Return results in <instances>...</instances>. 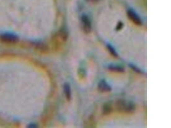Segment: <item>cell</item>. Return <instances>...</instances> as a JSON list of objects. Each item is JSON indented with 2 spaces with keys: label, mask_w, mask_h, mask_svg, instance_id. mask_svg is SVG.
I'll list each match as a JSON object with an SVG mask.
<instances>
[{
  "label": "cell",
  "mask_w": 171,
  "mask_h": 128,
  "mask_svg": "<svg viewBox=\"0 0 171 128\" xmlns=\"http://www.w3.org/2000/svg\"><path fill=\"white\" fill-rule=\"evenodd\" d=\"M113 104V108H114L116 111L120 113L131 114L136 110L134 103L127 100H118Z\"/></svg>",
  "instance_id": "1"
},
{
  "label": "cell",
  "mask_w": 171,
  "mask_h": 128,
  "mask_svg": "<svg viewBox=\"0 0 171 128\" xmlns=\"http://www.w3.org/2000/svg\"><path fill=\"white\" fill-rule=\"evenodd\" d=\"M81 26L83 31L86 34H89L92 30V24L90 18L86 15H82L81 18Z\"/></svg>",
  "instance_id": "2"
},
{
  "label": "cell",
  "mask_w": 171,
  "mask_h": 128,
  "mask_svg": "<svg viewBox=\"0 0 171 128\" xmlns=\"http://www.w3.org/2000/svg\"><path fill=\"white\" fill-rule=\"evenodd\" d=\"M0 39L3 42L6 43L14 44L18 42L19 41V37L15 34L6 32L1 35L0 36Z\"/></svg>",
  "instance_id": "3"
},
{
  "label": "cell",
  "mask_w": 171,
  "mask_h": 128,
  "mask_svg": "<svg viewBox=\"0 0 171 128\" xmlns=\"http://www.w3.org/2000/svg\"><path fill=\"white\" fill-rule=\"evenodd\" d=\"M127 15L129 19L136 25L140 26L142 24V20L140 16L133 9H128L127 11Z\"/></svg>",
  "instance_id": "4"
},
{
  "label": "cell",
  "mask_w": 171,
  "mask_h": 128,
  "mask_svg": "<svg viewBox=\"0 0 171 128\" xmlns=\"http://www.w3.org/2000/svg\"><path fill=\"white\" fill-rule=\"evenodd\" d=\"M98 89L102 92H109L112 91V87L105 80H102L99 83Z\"/></svg>",
  "instance_id": "5"
},
{
  "label": "cell",
  "mask_w": 171,
  "mask_h": 128,
  "mask_svg": "<svg viewBox=\"0 0 171 128\" xmlns=\"http://www.w3.org/2000/svg\"><path fill=\"white\" fill-rule=\"evenodd\" d=\"M113 110V103L109 101L103 104L102 107V112L103 115H108L112 113Z\"/></svg>",
  "instance_id": "6"
},
{
  "label": "cell",
  "mask_w": 171,
  "mask_h": 128,
  "mask_svg": "<svg viewBox=\"0 0 171 128\" xmlns=\"http://www.w3.org/2000/svg\"><path fill=\"white\" fill-rule=\"evenodd\" d=\"M108 69L110 71L117 73H123L125 71V68L122 66L114 64L109 65L108 66Z\"/></svg>",
  "instance_id": "7"
},
{
  "label": "cell",
  "mask_w": 171,
  "mask_h": 128,
  "mask_svg": "<svg viewBox=\"0 0 171 128\" xmlns=\"http://www.w3.org/2000/svg\"><path fill=\"white\" fill-rule=\"evenodd\" d=\"M64 92L67 100H70L72 97L71 88L68 83H66L64 85Z\"/></svg>",
  "instance_id": "8"
},
{
  "label": "cell",
  "mask_w": 171,
  "mask_h": 128,
  "mask_svg": "<svg viewBox=\"0 0 171 128\" xmlns=\"http://www.w3.org/2000/svg\"><path fill=\"white\" fill-rule=\"evenodd\" d=\"M107 48L110 53L113 57L117 58L118 57V54L115 48L110 44H107Z\"/></svg>",
  "instance_id": "9"
},
{
  "label": "cell",
  "mask_w": 171,
  "mask_h": 128,
  "mask_svg": "<svg viewBox=\"0 0 171 128\" xmlns=\"http://www.w3.org/2000/svg\"><path fill=\"white\" fill-rule=\"evenodd\" d=\"M129 66L131 68V69L133 70L136 72L139 73V74H143V72L142 70L141 69H139V68H138L137 66H135L134 64H130Z\"/></svg>",
  "instance_id": "10"
},
{
  "label": "cell",
  "mask_w": 171,
  "mask_h": 128,
  "mask_svg": "<svg viewBox=\"0 0 171 128\" xmlns=\"http://www.w3.org/2000/svg\"><path fill=\"white\" fill-rule=\"evenodd\" d=\"M123 28V23H121V22H120L118 23L117 26L116 27V30H120Z\"/></svg>",
  "instance_id": "11"
},
{
  "label": "cell",
  "mask_w": 171,
  "mask_h": 128,
  "mask_svg": "<svg viewBox=\"0 0 171 128\" xmlns=\"http://www.w3.org/2000/svg\"><path fill=\"white\" fill-rule=\"evenodd\" d=\"M86 1H88V2H99L101 0H86Z\"/></svg>",
  "instance_id": "12"
},
{
  "label": "cell",
  "mask_w": 171,
  "mask_h": 128,
  "mask_svg": "<svg viewBox=\"0 0 171 128\" xmlns=\"http://www.w3.org/2000/svg\"><path fill=\"white\" fill-rule=\"evenodd\" d=\"M36 126H36L35 124H31L29 125V127L34 128L36 127Z\"/></svg>",
  "instance_id": "13"
}]
</instances>
